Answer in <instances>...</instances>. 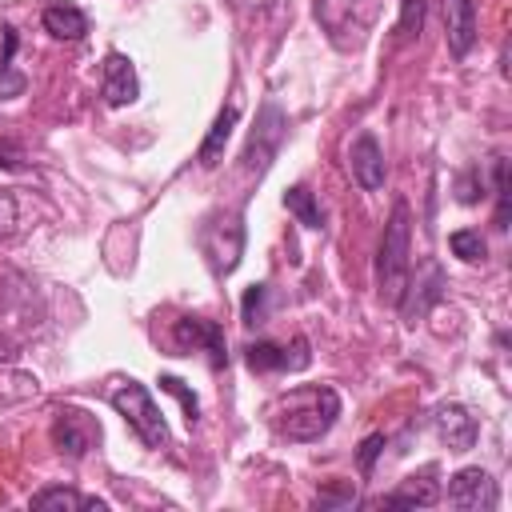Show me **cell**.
<instances>
[{
    "mask_svg": "<svg viewBox=\"0 0 512 512\" xmlns=\"http://www.w3.org/2000/svg\"><path fill=\"white\" fill-rule=\"evenodd\" d=\"M340 416V392L328 384H296L272 404V424L288 440H320Z\"/></svg>",
    "mask_w": 512,
    "mask_h": 512,
    "instance_id": "1",
    "label": "cell"
},
{
    "mask_svg": "<svg viewBox=\"0 0 512 512\" xmlns=\"http://www.w3.org/2000/svg\"><path fill=\"white\" fill-rule=\"evenodd\" d=\"M408 240H412V212L404 200L392 204V216L384 224L380 248H376V292L384 304H400L404 284L412 276V260H408Z\"/></svg>",
    "mask_w": 512,
    "mask_h": 512,
    "instance_id": "2",
    "label": "cell"
},
{
    "mask_svg": "<svg viewBox=\"0 0 512 512\" xmlns=\"http://www.w3.org/2000/svg\"><path fill=\"white\" fill-rule=\"evenodd\" d=\"M108 400H112V408L124 416V424H128L148 448H164V444H168V420H164V412L156 408L152 392H148L140 380H120V384L108 392Z\"/></svg>",
    "mask_w": 512,
    "mask_h": 512,
    "instance_id": "3",
    "label": "cell"
},
{
    "mask_svg": "<svg viewBox=\"0 0 512 512\" xmlns=\"http://www.w3.org/2000/svg\"><path fill=\"white\" fill-rule=\"evenodd\" d=\"M316 20L340 52H352L376 20V0H316Z\"/></svg>",
    "mask_w": 512,
    "mask_h": 512,
    "instance_id": "4",
    "label": "cell"
},
{
    "mask_svg": "<svg viewBox=\"0 0 512 512\" xmlns=\"http://www.w3.org/2000/svg\"><path fill=\"white\" fill-rule=\"evenodd\" d=\"M284 132H288V116L280 112V104H264L260 108V116H256V128H252V136H248V144H244V172H256V176H264L268 172V164H272V156L280 152V144H284Z\"/></svg>",
    "mask_w": 512,
    "mask_h": 512,
    "instance_id": "5",
    "label": "cell"
},
{
    "mask_svg": "<svg viewBox=\"0 0 512 512\" xmlns=\"http://www.w3.org/2000/svg\"><path fill=\"white\" fill-rule=\"evenodd\" d=\"M100 440V424L96 416H88L84 408H60L56 420H52V444L60 456L68 460H80L88 456V448Z\"/></svg>",
    "mask_w": 512,
    "mask_h": 512,
    "instance_id": "6",
    "label": "cell"
},
{
    "mask_svg": "<svg viewBox=\"0 0 512 512\" xmlns=\"http://www.w3.org/2000/svg\"><path fill=\"white\" fill-rule=\"evenodd\" d=\"M172 344L176 348H204L208 356H212V364L216 368H224L228 364V344H224V328L216 324V320H208V316H180L176 320V328H172Z\"/></svg>",
    "mask_w": 512,
    "mask_h": 512,
    "instance_id": "7",
    "label": "cell"
},
{
    "mask_svg": "<svg viewBox=\"0 0 512 512\" xmlns=\"http://www.w3.org/2000/svg\"><path fill=\"white\" fill-rule=\"evenodd\" d=\"M448 504L452 508H496L500 504V492H496V480L484 472V468H460L452 480H448Z\"/></svg>",
    "mask_w": 512,
    "mask_h": 512,
    "instance_id": "8",
    "label": "cell"
},
{
    "mask_svg": "<svg viewBox=\"0 0 512 512\" xmlns=\"http://www.w3.org/2000/svg\"><path fill=\"white\" fill-rule=\"evenodd\" d=\"M440 292H444V268H440L436 260H424V264H420V272H416V280L408 276L404 296H400V304H396V308H404L408 324H416V320H420V316L440 300Z\"/></svg>",
    "mask_w": 512,
    "mask_h": 512,
    "instance_id": "9",
    "label": "cell"
},
{
    "mask_svg": "<svg viewBox=\"0 0 512 512\" xmlns=\"http://www.w3.org/2000/svg\"><path fill=\"white\" fill-rule=\"evenodd\" d=\"M100 96L108 108H124L140 96V76L132 68V60L124 52H108L104 56V76H100Z\"/></svg>",
    "mask_w": 512,
    "mask_h": 512,
    "instance_id": "10",
    "label": "cell"
},
{
    "mask_svg": "<svg viewBox=\"0 0 512 512\" xmlns=\"http://www.w3.org/2000/svg\"><path fill=\"white\" fill-rule=\"evenodd\" d=\"M348 172L364 192H380L384 188V152L380 140L372 132H360L348 148Z\"/></svg>",
    "mask_w": 512,
    "mask_h": 512,
    "instance_id": "11",
    "label": "cell"
},
{
    "mask_svg": "<svg viewBox=\"0 0 512 512\" xmlns=\"http://www.w3.org/2000/svg\"><path fill=\"white\" fill-rule=\"evenodd\" d=\"M432 424H436V436L448 444V452H468L480 436V424L464 404H440Z\"/></svg>",
    "mask_w": 512,
    "mask_h": 512,
    "instance_id": "12",
    "label": "cell"
},
{
    "mask_svg": "<svg viewBox=\"0 0 512 512\" xmlns=\"http://www.w3.org/2000/svg\"><path fill=\"white\" fill-rule=\"evenodd\" d=\"M444 36L448 52L464 60L476 44V0H444Z\"/></svg>",
    "mask_w": 512,
    "mask_h": 512,
    "instance_id": "13",
    "label": "cell"
},
{
    "mask_svg": "<svg viewBox=\"0 0 512 512\" xmlns=\"http://www.w3.org/2000/svg\"><path fill=\"white\" fill-rule=\"evenodd\" d=\"M436 472L424 468L420 476L400 480V488H392L388 496H380V508H432L440 500V484L432 480Z\"/></svg>",
    "mask_w": 512,
    "mask_h": 512,
    "instance_id": "14",
    "label": "cell"
},
{
    "mask_svg": "<svg viewBox=\"0 0 512 512\" xmlns=\"http://www.w3.org/2000/svg\"><path fill=\"white\" fill-rule=\"evenodd\" d=\"M40 24H44V32L56 36V40H84V36H88V16H84L76 4H68V0L48 4L44 16H40Z\"/></svg>",
    "mask_w": 512,
    "mask_h": 512,
    "instance_id": "15",
    "label": "cell"
},
{
    "mask_svg": "<svg viewBox=\"0 0 512 512\" xmlns=\"http://www.w3.org/2000/svg\"><path fill=\"white\" fill-rule=\"evenodd\" d=\"M28 504H32V508H60V512H104V508H108V500H100V496H80V492H72V488H64V484L32 492Z\"/></svg>",
    "mask_w": 512,
    "mask_h": 512,
    "instance_id": "16",
    "label": "cell"
},
{
    "mask_svg": "<svg viewBox=\"0 0 512 512\" xmlns=\"http://www.w3.org/2000/svg\"><path fill=\"white\" fill-rule=\"evenodd\" d=\"M236 120H240V112H236V108H220V116L212 120V128H208V136H204V144H200V152H196V160H200L204 168H212V164L224 156V144H228V136H232Z\"/></svg>",
    "mask_w": 512,
    "mask_h": 512,
    "instance_id": "17",
    "label": "cell"
},
{
    "mask_svg": "<svg viewBox=\"0 0 512 512\" xmlns=\"http://www.w3.org/2000/svg\"><path fill=\"white\" fill-rule=\"evenodd\" d=\"M244 360L252 372H288V348L272 344V340H256L244 348Z\"/></svg>",
    "mask_w": 512,
    "mask_h": 512,
    "instance_id": "18",
    "label": "cell"
},
{
    "mask_svg": "<svg viewBox=\"0 0 512 512\" xmlns=\"http://www.w3.org/2000/svg\"><path fill=\"white\" fill-rule=\"evenodd\" d=\"M284 208L304 224V228H324V216H320V204H316V196L304 188V184H292L288 192H284Z\"/></svg>",
    "mask_w": 512,
    "mask_h": 512,
    "instance_id": "19",
    "label": "cell"
},
{
    "mask_svg": "<svg viewBox=\"0 0 512 512\" xmlns=\"http://www.w3.org/2000/svg\"><path fill=\"white\" fill-rule=\"evenodd\" d=\"M448 248H452V256H460L464 264H476V260L488 256V244H484V236H480L476 228H456V232L448 236Z\"/></svg>",
    "mask_w": 512,
    "mask_h": 512,
    "instance_id": "20",
    "label": "cell"
},
{
    "mask_svg": "<svg viewBox=\"0 0 512 512\" xmlns=\"http://www.w3.org/2000/svg\"><path fill=\"white\" fill-rule=\"evenodd\" d=\"M424 28V0H400V20H396V40L408 44Z\"/></svg>",
    "mask_w": 512,
    "mask_h": 512,
    "instance_id": "21",
    "label": "cell"
},
{
    "mask_svg": "<svg viewBox=\"0 0 512 512\" xmlns=\"http://www.w3.org/2000/svg\"><path fill=\"white\" fill-rule=\"evenodd\" d=\"M492 180H496V228L504 232L508 228V204H512V192H508V160L504 156L492 160Z\"/></svg>",
    "mask_w": 512,
    "mask_h": 512,
    "instance_id": "22",
    "label": "cell"
},
{
    "mask_svg": "<svg viewBox=\"0 0 512 512\" xmlns=\"http://www.w3.org/2000/svg\"><path fill=\"white\" fill-rule=\"evenodd\" d=\"M160 388H164V392H172V396L180 400V408H184V420H188V424H196V420H200V400H196V392H192L180 376H160Z\"/></svg>",
    "mask_w": 512,
    "mask_h": 512,
    "instance_id": "23",
    "label": "cell"
},
{
    "mask_svg": "<svg viewBox=\"0 0 512 512\" xmlns=\"http://www.w3.org/2000/svg\"><path fill=\"white\" fill-rule=\"evenodd\" d=\"M268 316V284H252L240 300V320L244 324H260Z\"/></svg>",
    "mask_w": 512,
    "mask_h": 512,
    "instance_id": "24",
    "label": "cell"
},
{
    "mask_svg": "<svg viewBox=\"0 0 512 512\" xmlns=\"http://www.w3.org/2000/svg\"><path fill=\"white\" fill-rule=\"evenodd\" d=\"M388 448V436L384 432H372V436H364L360 440V452H356V460H360V472L364 476H372V468H376V456Z\"/></svg>",
    "mask_w": 512,
    "mask_h": 512,
    "instance_id": "25",
    "label": "cell"
},
{
    "mask_svg": "<svg viewBox=\"0 0 512 512\" xmlns=\"http://www.w3.org/2000/svg\"><path fill=\"white\" fill-rule=\"evenodd\" d=\"M484 196V180H480V168H468L456 176V200L460 204H476Z\"/></svg>",
    "mask_w": 512,
    "mask_h": 512,
    "instance_id": "26",
    "label": "cell"
},
{
    "mask_svg": "<svg viewBox=\"0 0 512 512\" xmlns=\"http://www.w3.org/2000/svg\"><path fill=\"white\" fill-rule=\"evenodd\" d=\"M28 88V76L24 72H12V60L0 56V96H20Z\"/></svg>",
    "mask_w": 512,
    "mask_h": 512,
    "instance_id": "27",
    "label": "cell"
},
{
    "mask_svg": "<svg viewBox=\"0 0 512 512\" xmlns=\"http://www.w3.org/2000/svg\"><path fill=\"white\" fill-rule=\"evenodd\" d=\"M0 168H8V172H20V168H24V156H20L16 144H4V140H0Z\"/></svg>",
    "mask_w": 512,
    "mask_h": 512,
    "instance_id": "28",
    "label": "cell"
}]
</instances>
